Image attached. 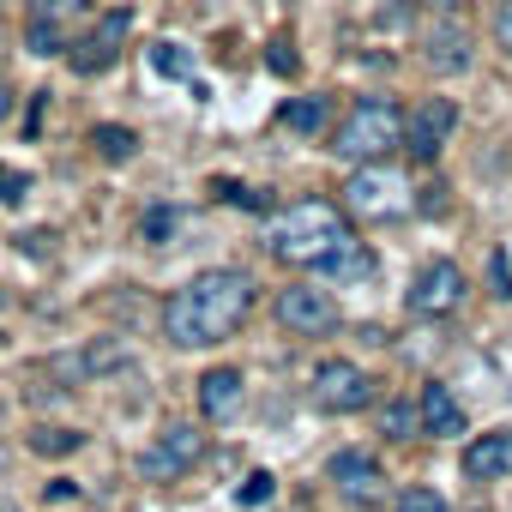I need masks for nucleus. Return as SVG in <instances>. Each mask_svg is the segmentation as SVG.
<instances>
[{"instance_id": "1", "label": "nucleus", "mask_w": 512, "mask_h": 512, "mask_svg": "<svg viewBox=\"0 0 512 512\" xmlns=\"http://www.w3.org/2000/svg\"><path fill=\"white\" fill-rule=\"evenodd\" d=\"M247 308H253V278L247 272H235V266L193 272L163 302V338L175 350H211V344L235 338V326L247 320Z\"/></svg>"}, {"instance_id": "2", "label": "nucleus", "mask_w": 512, "mask_h": 512, "mask_svg": "<svg viewBox=\"0 0 512 512\" xmlns=\"http://www.w3.org/2000/svg\"><path fill=\"white\" fill-rule=\"evenodd\" d=\"M344 241H356V229H350L332 205H320V199H302V205H290V211L272 223V253H278L284 266H314V272H320Z\"/></svg>"}, {"instance_id": "3", "label": "nucleus", "mask_w": 512, "mask_h": 512, "mask_svg": "<svg viewBox=\"0 0 512 512\" xmlns=\"http://www.w3.org/2000/svg\"><path fill=\"white\" fill-rule=\"evenodd\" d=\"M398 145H404V109H398L392 97H356L350 115H344L338 133H332V151H338L344 163H380V157H392Z\"/></svg>"}, {"instance_id": "4", "label": "nucleus", "mask_w": 512, "mask_h": 512, "mask_svg": "<svg viewBox=\"0 0 512 512\" xmlns=\"http://www.w3.org/2000/svg\"><path fill=\"white\" fill-rule=\"evenodd\" d=\"M338 199H344V211H356V217H404L416 199H410V181L380 157V163H356L350 169V181L338 187Z\"/></svg>"}, {"instance_id": "5", "label": "nucleus", "mask_w": 512, "mask_h": 512, "mask_svg": "<svg viewBox=\"0 0 512 512\" xmlns=\"http://www.w3.org/2000/svg\"><path fill=\"white\" fill-rule=\"evenodd\" d=\"M464 272L452 266V260H428L416 278H410V290H404V308L416 314V320H446V314H458V302H464Z\"/></svg>"}, {"instance_id": "6", "label": "nucleus", "mask_w": 512, "mask_h": 512, "mask_svg": "<svg viewBox=\"0 0 512 512\" xmlns=\"http://www.w3.org/2000/svg\"><path fill=\"white\" fill-rule=\"evenodd\" d=\"M434 7V25L422 37V61L434 73H464L470 67V25H464V7L458 0H428Z\"/></svg>"}, {"instance_id": "7", "label": "nucleus", "mask_w": 512, "mask_h": 512, "mask_svg": "<svg viewBox=\"0 0 512 512\" xmlns=\"http://www.w3.org/2000/svg\"><path fill=\"white\" fill-rule=\"evenodd\" d=\"M199 452H205L199 428H193V422H169V428L145 446L139 476H145V482H175V476H187V470L199 464Z\"/></svg>"}, {"instance_id": "8", "label": "nucleus", "mask_w": 512, "mask_h": 512, "mask_svg": "<svg viewBox=\"0 0 512 512\" xmlns=\"http://www.w3.org/2000/svg\"><path fill=\"white\" fill-rule=\"evenodd\" d=\"M314 404L332 410V416H356L374 404V380L356 368V362H320L314 374Z\"/></svg>"}, {"instance_id": "9", "label": "nucleus", "mask_w": 512, "mask_h": 512, "mask_svg": "<svg viewBox=\"0 0 512 512\" xmlns=\"http://www.w3.org/2000/svg\"><path fill=\"white\" fill-rule=\"evenodd\" d=\"M452 127H458L452 97H428V103H416V109L404 115V151H410V157H422V163H434V157H440V145L452 139Z\"/></svg>"}, {"instance_id": "10", "label": "nucleus", "mask_w": 512, "mask_h": 512, "mask_svg": "<svg viewBox=\"0 0 512 512\" xmlns=\"http://www.w3.org/2000/svg\"><path fill=\"white\" fill-rule=\"evenodd\" d=\"M278 320L290 332H302V338H326L338 326V296L332 290H314V284H290L278 296Z\"/></svg>"}, {"instance_id": "11", "label": "nucleus", "mask_w": 512, "mask_h": 512, "mask_svg": "<svg viewBox=\"0 0 512 512\" xmlns=\"http://www.w3.org/2000/svg\"><path fill=\"white\" fill-rule=\"evenodd\" d=\"M127 25H133L127 13H109V19H103V25H97V31H91V37L67 55V61H73V73H85V79H91V73H109V67H115V55H121Z\"/></svg>"}, {"instance_id": "12", "label": "nucleus", "mask_w": 512, "mask_h": 512, "mask_svg": "<svg viewBox=\"0 0 512 512\" xmlns=\"http://www.w3.org/2000/svg\"><path fill=\"white\" fill-rule=\"evenodd\" d=\"M464 476H470V482H500V476H512V428H494V434L470 440V446H464Z\"/></svg>"}, {"instance_id": "13", "label": "nucleus", "mask_w": 512, "mask_h": 512, "mask_svg": "<svg viewBox=\"0 0 512 512\" xmlns=\"http://www.w3.org/2000/svg\"><path fill=\"white\" fill-rule=\"evenodd\" d=\"M241 392H247L241 368H211V374L199 380V410H205L211 422H229V416L241 410Z\"/></svg>"}, {"instance_id": "14", "label": "nucleus", "mask_w": 512, "mask_h": 512, "mask_svg": "<svg viewBox=\"0 0 512 512\" xmlns=\"http://www.w3.org/2000/svg\"><path fill=\"white\" fill-rule=\"evenodd\" d=\"M416 416H422V428L428 434H464V404H458V392L452 386H422V404H416Z\"/></svg>"}, {"instance_id": "15", "label": "nucleus", "mask_w": 512, "mask_h": 512, "mask_svg": "<svg viewBox=\"0 0 512 512\" xmlns=\"http://www.w3.org/2000/svg\"><path fill=\"white\" fill-rule=\"evenodd\" d=\"M133 356H127V344H91V350H79V356H61L55 362V374H73V380H85V374H115V368H127Z\"/></svg>"}, {"instance_id": "16", "label": "nucleus", "mask_w": 512, "mask_h": 512, "mask_svg": "<svg viewBox=\"0 0 512 512\" xmlns=\"http://www.w3.org/2000/svg\"><path fill=\"white\" fill-rule=\"evenodd\" d=\"M326 476L338 482V488H350V494H368L374 482H380V458L374 452H332V464H326Z\"/></svg>"}, {"instance_id": "17", "label": "nucleus", "mask_w": 512, "mask_h": 512, "mask_svg": "<svg viewBox=\"0 0 512 512\" xmlns=\"http://www.w3.org/2000/svg\"><path fill=\"white\" fill-rule=\"evenodd\" d=\"M278 121H284L290 133H320V127L332 121V103H326V97H290V103L278 109Z\"/></svg>"}, {"instance_id": "18", "label": "nucleus", "mask_w": 512, "mask_h": 512, "mask_svg": "<svg viewBox=\"0 0 512 512\" xmlns=\"http://www.w3.org/2000/svg\"><path fill=\"white\" fill-rule=\"evenodd\" d=\"M320 272H326V278H338V284H356V278H368V272H374V253H368L362 241H344Z\"/></svg>"}, {"instance_id": "19", "label": "nucleus", "mask_w": 512, "mask_h": 512, "mask_svg": "<svg viewBox=\"0 0 512 512\" xmlns=\"http://www.w3.org/2000/svg\"><path fill=\"white\" fill-rule=\"evenodd\" d=\"M91 145H97V151H103V157H109V163H127V157H133V145H139V139H133V127H115V121H103V127H97V133H91Z\"/></svg>"}, {"instance_id": "20", "label": "nucleus", "mask_w": 512, "mask_h": 512, "mask_svg": "<svg viewBox=\"0 0 512 512\" xmlns=\"http://www.w3.org/2000/svg\"><path fill=\"white\" fill-rule=\"evenodd\" d=\"M91 13V0H31V19H43V25H73V19H85Z\"/></svg>"}, {"instance_id": "21", "label": "nucleus", "mask_w": 512, "mask_h": 512, "mask_svg": "<svg viewBox=\"0 0 512 512\" xmlns=\"http://www.w3.org/2000/svg\"><path fill=\"white\" fill-rule=\"evenodd\" d=\"M151 67H157L163 79H193V55H187L181 43H151Z\"/></svg>"}, {"instance_id": "22", "label": "nucleus", "mask_w": 512, "mask_h": 512, "mask_svg": "<svg viewBox=\"0 0 512 512\" xmlns=\"http://www.w3.org/2000/svg\"><path fill=\"white\" fill-rule=\"evenodd\" d=\"M31 446H37L43 458H61V452H79V446H85V434H79V428H37V434H31Z\"/></svg>"}, {"instance_id": "23", "label": "nucleus", "mask_w": 512, "mask_h": 512, "mask_svg": "<svg viewBox=\"0 0 512 512\" xmlns=\"http://www.w3.org/2000/svg\"><path fill=\"white\" fill-rule=\"evenodd\" d=\"M380 428H386V434H392V440H410V434H416V428H422V416H416V410H410V404H398V398H392V404H386V410H380Z\"/></svg>"}, {"instance_id": "24", "label": "nucleus", "mask_w": 512, "mask_h": 512, "mask_svg": "<svg viewBox=\"0 0 512 512\" xmlns=\"http://www.w3.org/2000/svg\"><path fill=\"white\" fill-rule=\"evenodd\" d=\"M25 49H31V55H61V49H67V43H61V25L31 19V25H25Z\"/></svg>"}, {"instance_id": "25", "label": "nucleus", "mask_w": 512, "mask_h": 512, "mask_svg": "<svg viewBox=\"0 0 512 512\" xmlns=\"http://www.w3.org/2000/svg\"><path fill=\"white\" fill-rule=\"evenodd\" d=\"M272 488H278V476H272V470H253L235 494H241V506H266V500H272Z\"/></svg>"}, {"instance_id": "26", "label": "nucleus", "mask_w": 512, "mask_h": 512, "mask_svg": "<svg viewBox=\"0 0 512 512\" xmlns=\"http://www.w3.org/2000/svg\"><path fill=\"white\" fill-rule=\"evenodd\" d=\"M392 512H446V500H440V494H434V488H404V494H398V506H392Z\"/></svg>"}, {"instance_id": "27", "label": "nucleus", "mask_w": 512, "mask_h": 512, "mask_svg": "<svg viewBox=\"0 0 512 512\" xmlns=\"http://www.w3.org/2000/svg\"><path fill=\"white\" fill-rule=\"evenodd\" d=\"M25 187H31V175H25V169L0 163V205H19V199H25Z\"/></svg>"}, {"instance_id": "28", "label": "nucleus", "mask_w": 512, "mask_h": 512, "mask_svg": "<svg viewBox=\"0 0 512 512\" xmlns=\"http://www.w3.org/2000/svg\"><path fill=\"white\" fill-rule=\"evenodd\" d=\"M175 223H181V217H175L169 205H157V211H145V217H139V235H145V241H163Z\"/></svg>"}, {"instance_id": "29", "label": "nucleus", "mask_w": 512, "mask_h": 512, "mask_svg": "<svg viewBox=\"0 0 512 512\" xmlns=\"http://www.w3.org/2000/svg\"><path fill=\"white\" fill-rule=\"evenodd\" d=\"M211 193H217L223 205H253V211H260V205H266L260 193H253V187H241V181H211Z\"/></svg>"}, {"instance_id": "30", "label": "nucleus", "mask_w": 512, "mask_h": 512, "mask_svg": "<svg viewBox=\"0 0 512 512\" xmlns=\"http://www.w3.org/2000/svg\"><path fill=\"white\" fill-rule=\"evenodd\" d=\"M266 67H272V73H296V67H302V61H296V43H290V37H272Z\"/></svg>"}, {"instance_id": "31", "label": "nucleus", "mask_w": 512, "mask_h": 512, "mask_svg": "<svg viewBox=\"0 0 512 512\" xmlns=\"http://www.w3.org/2000/svg\"><path fill=\"white\" fill-rule=\"evenodd\" d=\"M494 43L512 55V0H500V13H494Z\"/></svg>"}, {"instance_id": "32", "label": "nucleus", "mask_w": 512, "mask_h": 512, "mask_svg": "<svg viewBox=\"0 0 512 512\" xmlns=\"http://www.w3.org/2000/svg\"><path fill=\"white\" fill-rule=\"evenodd\" d=\"M494 296H500V302L512 296V272H506V253H494Z\"/></svg>"}, {"instance_id": "33", "label": "nucleus", "mask_w": 512, "mask_h": 512, "mask_svg": "<svg viewBox=\"0 0 512 512\" xmlns=\"http://www.w3.org/2000/svg\"><path fill=\"white\" fill-rule=\"evenodd\" d=\"M7 115H13V91H7V85H0V121H7Z\"/></svg>"}]
</instances>
